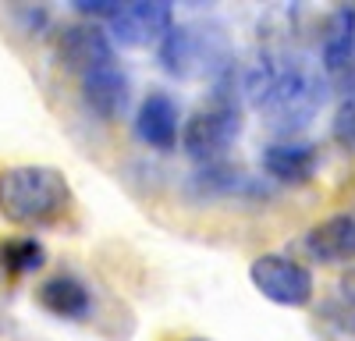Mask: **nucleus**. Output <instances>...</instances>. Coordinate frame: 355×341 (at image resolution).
<instances>
[{
	"label": "nucleus",
	"mask_w": 355,
	"mask_h": 341,
	"mask_svg": "<svg viewBox=\"0 0 355 341\" xmlns=\"http://www.w3.org/2000/svg\"><path fill=\"white\" fill-rule=\"evenodd\" d=\"M239 82L249 103L259 107L270 132L284 139L302 132L316 118L320 107L327 103V89H331L323 68L309 53H295V50L256 53V61L239 71Z\"/></svg>",
	"instance_id": "obj_1"
},
{
	"label": "nucleus",
	"mask_w": 355,
	"mask_h": 341,
	"mask_svg": "<svg viewBox=\"0 0 355 341\" xmlns=\"http://www.w3.org/2000/svg\"><path fill=\"white\" fill-rule=\"evenodd\" d=\"M71 203L64 170L46 164H18L0 170V213L18 227L53 224Z\"/></svg>",
	"instance_id": "obj_2"
},
{
	"label": "nucleus",
	"mask_w": 355,
	"mask_h": 341,
	"mask_svg": "<svg viewBox=\"0 0 355 341\" xmlns=\"http://www.w3.org/2000/svg\"><path fill=\"white\" fill-rule=\"evenodd\" d=\"M231 68L217 78L214 100L202 103L192 118L185 121V128H182V146H185V153L199 167L224 164L227 150L242 135V107L234 103V96H231Z\"/></svg>",
	"instance_id": "obj_3"
},
{
	"label": "nucleus",
	"mask_w": 355,
	"mask_h": 341,
	"mask_svg": "<svg viewBox=\"0 0 355 341\" xmlns=\"http://www.w3.org/2000/svg\"><path fill=\"white\" fill-rule=\"evenodd\" d=\"M157 57L164 71L174 78H202V75L220 78L234 64L224 33L217 25H202V21L174 25L167 40L157 46Z\"/></svg>",
	"instance_id": "obj_4"
},
{
	"label": "nucleus",
	"mask_w": 355,
	"mask_h": 341,
	"mask_svg": "<svg viewBox=\"0 0 355 341\" xmlns=\"http://www.w3.org/2000/svg\"><path fill=\"white\" fill-rule=\"evenodd\" d=\"M249 281L263 299H270L274 306H288V309H302L316 295L313 270L299 260H291V256H281V252L256 256L249 263Z\"/></svg>",
	"instance_id": "obj_5"
},
{
	"label": "nucleus",
	"mask_w": 355,
	"mask_h": 341,
	"mask_svg": "<svg viewBox=\"0 0 355 341\" xmlns=\"http://www.w3.org/2000/svg\"><path fill=\"white\" fill-rule=\"evenodd\" d=\"M110 40L121 46H160L174 28V4L167 0H128L110 18Z\"/></svg>",
	"instance_id": "obj_6"
},
{
	"label": "nucleus",
	"mask_w": 355,
	"mask_h": 341,
	"mask_svg": "<svg viewBox=\"0 0 355 341\" xmlns=\"http://www.w3.org/2000/svg\"><path fill=\"white\" fill-rule=\"evenodd\" d=\"M53 53L61 68L75 71L78 78L93 68H103V64H114V43L110 36L96 21H68L57 28L53 36Z\"/></svg>",
	"instance_id": "obj_7"
},
{
	"label": "nucleus",
	"mask_w": 355,
	"mask_h": 341,
	"mask_svg": "<svg viewBox=\"0 0 355 341\" xmlns=\"http://www.w3.org/2000/svg\"><path fill=\"white\" fill-rule=\"evenodd\" d=\"M320 68L334 78H348L355 71V4H338L323 25V40H320Z\"/></svg>",
	"instance_id": "obj_8"
},
{
	"label": "nucleus",
	"mask_w": 355,
	"mask_h": 341,
	"mask_svg": "<svg viewBox=\"0 0 355 341\" xmlns=\"http://www.w3.org/2000/svg\"><path fill=\"white\" fill-rule=\"evenodd\" d=\"M259 164H263L266 175L281 185H306L320 167V150L313 142L281 139V142H270V146L263 150Z\"/></svg>",
	"instance_id": "obj_9"
},
{
	"label": "nucleus",
	"mask_w": 355,
	"mask_h": 341,
	"mask_svg": "<svg viewBox=\"0 0 355 341\" xmlns=\"http://www.w3.org/2000/svg\"><path fill=\"white\" fill-rule=\"evenodd\" d=\"M306 252L309 260L327 263V267H341L355 260V213H334L327 220H320L316 227H309L306 235Z\"/></svg>",
	"instance_id": "obj_10"
},
{
	"label": "nucleus",
	"mask_w": 355,
	"mask_h": 341,
	"mask_svg": "<svg viewBox=\"0 0 355 341\" xmlns=\"http://www.w3.org/2000/svg\"><path fill=\"white\" fill-rule=\"evenodd\" d=\"M82 100L103 121H117L128 107V75L117 64H103L82 75Z\"/></svg>",
	"instance_id": "obj_11"
},
{
	"label": "nucleus",
	"mask_w": 355,
	"mask_h": 341,
	"mask_svg": "<svg viewBox=\"0 0 355 341\" xmlns=\"http://www.w3.org/2000/svg\"><path fill=\"white\" fill-rule=\"evenodd\" d=\"M178 103L167 96V93H150L142 103H139V114H135V135L146 142L150 150H174L178 146Z\"/></svg>",
	"instance_id": "obj_12"
},
{
	"label": "nucleus",
	"mask_w": 355,
	"mask_h": 341,
	"mask_svg": "<svg viewBox=\"0 0 355 341\" xmlns=\"http://www.w3.org/2000/svg\"><path fill=\"white\" fill-rule=\"evenodd\" d=\"M40 306L57 320H85L93 313V295L75 274H53L36 288Z\"/></svg>",
	"instance_id": "obj_13"
},
{
	"label": "nucleus",
	"mask_w": 355,
	"mask_h": 341,
	"mask_svg": "<svg viewBox=\"0 0 355 341\" xmlns=\"http://www.w3.org/2000/svg\"><path fill=\"white\" fill-rule=\"evenodd\" d=\"M196 189L202 195H252V199H266L270 189H266L259 178L245 175V170L231 167V164H210L196 175Z\"/></svg>",
	"instance_id": "obj_14"
},
{
	"label": "nucleus",
	"mask_w": 355,
	"mask_h": 341,
	"mask_svg": "<svg viewBox=\"0 0 355 341\" xmlns=\"http://www.w3.org/2000/svg\"><path fill=\"white\" fill-rule=\"evenodd\" d=\"M46 263V249L36 238H11L0 245V270L4 274H36Z\"/></svg>",
	"instance_id": "obj_15"
},
{
	"label": "nucleus",
	"mask_w": 355,
	"mask_h": 341,
	"mask_svg": "<svg viewBox=\"0 0 355 341\" xmlns=\"http://www.w3.org/2000/svg\"><path fill=\"white\" fill-rule=\"evenodd\" d=\"M331 135L338 146L345 150H355V85L341 96L338 110H334V121H331Z\"/></svg>",
	"instance_id": "obj_16"
},
{
	"label": "nucleus",
	"mask_w": 355,
	"mask_h": 341,
	"mask_svg": "<svg viewBox=\"0 0 355 341\" xmlns=\"http://www.w3.org/2000/svg\"><path fill=\"white\" fill-rule=\"evenodd\" d=\"M78 15H85V18H110L117 8H121V0H75V4H71Z\"/></svg>",
	"instance_id": "obj_17"
},
{
	"label": "nucleus",
	"mask_w": 355,
	"mask_h": 341,
	"mask_svg": "<svg viewBox=\"0 0 355 341\" xmlns=\"http://www.w3.org/2000/svg\"><path fill=\"white\" fill-rule=\"evenodd\" d=\"M334 302H338V306L348 313V317L355 320V267L338 281V299H334Z\"/></svg>",
	"instance_id": "obj_18"
},
{
	"label": "nucleus",
	"mask_w": 355,
	"mask_h": 341,
	"mask_svg": "<svg viewBox=\"0 0 355 341\" xmlns=\"http://www.w3.org/2000/svg\"><path fill=\"white\" fill-rule=\"evenodd\" d=\"M185 341H210V338H185Z\"/></svg>",
	"instance_id": "obj_19"
}]
</instances>
